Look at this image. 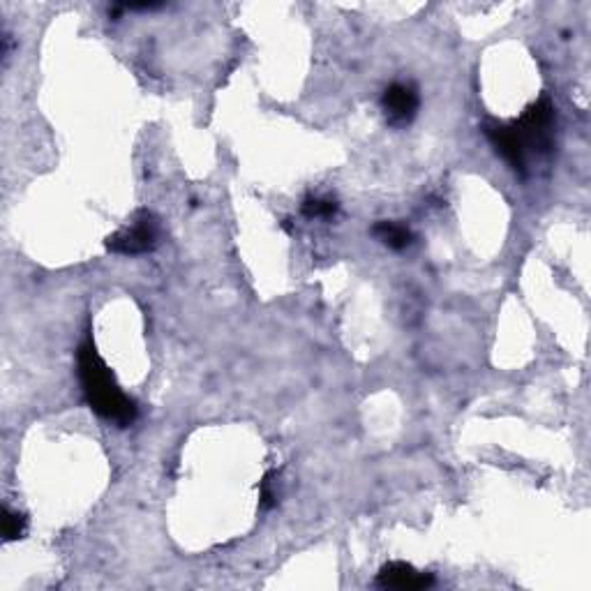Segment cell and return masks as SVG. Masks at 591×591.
<instances>
[{
  "mask_svg": "<svg viewBox=\"0 0 591 591\" xmlns=\"http://www.w3.org/2000/svg\"><path fill=\"white\" fill-rule=\"evenodd\" d=\"M552 127H555V104L550 102V97H541L518 121L488 123L483 132L495 151L508 162V167L525 176L529 153L545 155L552 148Z\"/></svg>",
  "mask_w": 591,
  "mask_h": 591,
  "instance_id": "1",
  "label": "cell"
},
{
  "mask_svg": "<svg viewBox=\"0 0 591 591\" xmlns=\"http://www.w3.org/2000/svg\"><path fill=\"white\" fill-rule=\"evenodd\" d=\"M79 379L84 388V398L97 416L104 421L116 423L118 428H127L137 421V405L121 391L114 372L97 354L93 340H86L79 347Z\"/></svg>",
  "mask_w": 591,
  "mask_h": 591,
  "instance_id": "2",
  "label": "cell"
},
{
  "mask_svg": "<svg viewBox=\"0 0 591 591\" xmlns=\"http://www.w3.org/2000/svg\"><path fill=\"white\" fill-rule=\"evenodd\" d=\"M157 238H160V224L148 211H139L130 224L107 238V250L123 257H137L155 250Z\"/></svg>",
  "mask_w": 591,
  "mask_h": 591,
  "instance_id": "3",
  "label": "cell"
},
{
  "mask_svg": "<svg viewBox=\"0 0 591 591\" xmlns=\"http://www.w3.org/2000/svg\"><path fill=\"white\" fill-rule=\"evenodd\" d=\"M421 107V95L414 84H402L395 81L381 95V109H384L386 121L393 127H405L414 121Z\"/></svg>",
  "mask_w": 591,
  "mask_h": 591,
  "instance_id": "4",
  "label": "cell"
},
{
  "mask_svg": "<svg viewBox=\"0 0 591 591\" xmlns=\"http://www.w3.org/2000/svg\"><path fill=\"white\" fill-rule=\"evenodd\" d=\"M435 585V578L430 573L416 571L411 564L405 561H391L381 568L377 575V587L381 589H402V591H418V589H430Z\"/></svg>",
  "mask_w": 591,
  "mask_h": 591,
  "instance_id": "5",
  "label": "cell"
},
{
  "mask_svg": "<svg viewBox=\"0 0 591 591\" xmlns=\"http://www.w3.org/2000/svg\"><path fill=\"white\" fill-rule=\"evenodd\" d=\"M372 236L377 238L381 245H386V248L391 250H407L411 243H414V234H411V229L407 224H400V222H391V220H381L372 227Z\"/></svg>",
  "mask_w": 591,
  "mask_h": 591,
  "instance_id": "6",
  "label": "cell"
},
{
  "mask_svg": "<svg viewBox=\"0 0 591 591\" xmlns=\"http://www.w3.org/2000/svg\"><path fill=\"white\" fill-rule=\"evenodd\" d=\"M338 201L326 197H310L303 204V215L310 220H331L338 215Z\"/></svg>",
  "mask_w": 591,
  "mask_h": 591,
  "instance_id": "7",
  "label": "cell"
},
{
  "mask_svg": "<svg viewBox=\"0 0 591 591\" xmlns=\"http://www.w3.org/2000/svg\"><path fill=\"white\" fill-rule=\"evenodd\" d=\"M26 534V518L21 513H14L10 508H3V536L5 541H19Z\"/></svg>",
  "mask_w": 591,
  "mask_h": 591,
  "instance_id": "8",
  "label": "cell"
},
{
  "mask_svg": "<svg viewBox=\"0 0 591 591\" xmlns=\"http://www.w3.org/2000/svg\"><path fill=\"white\" fill-rule=\"evenodd\" d=\"M273 474H266L264 483H261V506L271 508L275 504V492H273Z\"/></svg>",
  "mask_w": 591,
  "mask_h": 591,
  "instance_id": "9",
  "label": "cell"
}]
</instances>
